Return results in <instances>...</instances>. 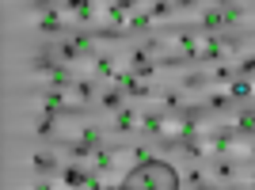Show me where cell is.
<instances>
[{
	"mask_svg": "<svg viewBox=\"0 0 255 190\" xmlns=\"http://www.w3.org/2000/svg\"><path fill=\"white\" fill-rule=\"evenodd\" d=\"M118 187H168V190H175V187H183V175L164 156H149V160H137L122 175Z\"/></svg>",
	"mask_w": 255,
	"mask_h": 190,
	"instance_id": "1",
	"label": "cell"
},
{
	"mask_svg": "<svg viewBox=\"0 0 255 190\" xmlns=\"http://www.w3.org/2000/svg\"><path fill=\"white\" fill-rule=\"evenodd\" d=\"M31 11H34V31H42L46 38H61L69 27V11L57 8V0H31Z\"/></svg>",
	"mask_w": 255,
	"mask_h": 190,
	"instance_id": "2",
	"label": "cell"
},
{
	"mask_svg": "<svg viewBox=\"0 0 255 190\" xmlns=\"http://www.w3.org/2000/svg\"><path fill=\"white\" fill-rule=\"evenodd\" d=\"M38 110H53L61 118H84V103H76L69 88H53V84L38 92Z\"/></svg>",
	"mask_w": 255,
	"mask_h": 190,
	"instance_id": "3",
	"label": "cell"
},
{
	"mask_svg": "<svg viewBox=\"0 0 255 190\" xmlns=\"http://www.w3.org/2000/svg\"><path fill=\"white\" fill-rule=\"evenodd\" d=\"M240 50V38L233 31H202V61L198 65H217Z\"/></svg>",
	"mask_w": 255,
	"mask_h": 190,
	"instance_id": "4",
	"label": "cell"
},
{
	"mask_svg": "<svg viewBox=\"0 0 255 190\" xmlns=\"http://www.w3.org/2000/svg\"><path fill=\"white\" fill-rule=\"evenodd\" d=\"M164 38H171V46H175V53H183L191 65L202 61V31L198 27H164Z\"/></svg>",
	"mask_w": 255,
	"mask_h": 190,
	"instance_id": "5",
	"label": "cell"
},
{
	"mask_svg": "<svg viewBox=\"0 0 255 190\" xmlns=\"http://www.w3.org/2000/svg\"><path fill=\"white\" fill-rule=\"evenodd\" d=\"M202 141H206V148H210V156H213V152H233V148H244V137H240V129H236L233 122H221V126H210V122H206Z\"/></svg>",
	"mask_w": 255,
	"mask_h": 190,
	"instance_id": "6",
	"label": "cell"
},
{
	"mask_svg": "<svg viewBox=\"0 0 255 190\" xmlns=\"http://www.w3.org/2000/svg\"><path fill=\"white\" fill-rule=\"evenodd\" d=\"M118 152L122 148H111V145H99L96 156H92V171H96V187H115V175H118Z\"/></svg>",
	"mask_w": 255,
	"mask_h": 190,
	"instance_id": "7",
	"label": "cell"
},
{
	"mask_svg": "<svg viewBox=\"0 0 255 190\" xmlns=\"http://www.w3.org/2000/svg\"><path fill=\"white\" fill-rule=\"evenodd\" d=\"M107 126H111V137H133V133H141V106H133V103L118 106Z\"/></svg>",
	"mask_w": 255,
	"mask_h": 190,
	"instance_id": "8",
	"label": "cell"
},
{
	"mask_svg": "<svg viewBox=\"0 0 255 190\" xmlns=\"http://www.w3.org/2000/svg\"><path fill=\"white\" fill-rule=\"evenodd\" d=\"M122 65H129V69H133V73H137L141 80H152V76L160 73V61H156V53H152L145 42H141V46H133V50L126 53V61H122Z\"/></svg>",
	"mask_w": 255,
	"mask_h": 190,
	"instance_id": "9",
	"label": "cell"
},
{
	"mask_svg": "<svg viewBox=\"0 0 255 190\" xmlns=\"http://www.w3.org/2000/svg\"><path fill=\"white\" fill-rule=\"evenodd\" d=\"M61 8L69 11L73 27H96V23H99V11H103V4H99V0H65Z\"/></svg>",
	"mask_w": 255,
	"mask_h": 190,
	"instance_id": "10",
	"label": "cell"
},
{
	"mask_svg": "<svg viewBox=\"0 0 255 190\" xmlns=\"http://www.w3.org/2000/svg\"><path fill=\"white\" fill-rule=\"evenodd\" d=\"M137 11V0H103V11H99V23H111V27H122L126 31L129 15ZM129 34V31H126Z\"/></svg>",
	"mask_w": 255,
	"mask_h": 190,
	"instance_id": "11",
	"label": "cell"
},
{
	"mask_svg": "<svg viewBox=\"0 0 255 190\" xmlns=\"http://www.w3.org/2000/svg\"><path fill=\"white\" fill-rule=\"evenodd\" d=\"M168 126H171V114L160 103L141 110V137H152V141H156L160 133H168Z\"/></svg>",
	"mask_w": 255,
	"mask_h": 190,
	"instance_id": "12",
	"label": "cell"
},
{
	"mask_svg": "<svg viewBox=\"0 0 255 190\" xmlns=\"http://www.w3.org/2000/svg\"><path fill=\"white\" fill-rule=\"evenodd\" d=\"M57 183L69 190H80V187H96V171H84L76 168V164H65L61 171H57Z\"/></svg>",
	"mask_w": 255,
	"mask_h": 190,
	"instance_id": "13",
	"label": "cell"
},
{
	"mask_svg": "<svg viewBox=\"0 0 255 190\" xmlns=\"http://www.w3.org/2000/svg\"><path fill=\"white\" fill-rule=\"evenodd\" d=\"M118 69H122L118 57H115V53H107V50H99L96 57L88 61V76H96V80H115Z\"/></svg>",
	"mask_w": 255,
	"mask_h": 190,
	"instance_id": "14",
	"label": "cell"
},
{
	"mask_svg": "<svg viewBox=\"0 0 255 190\" xmlns=\"http://www.w3.org/2000/svg\"><path fill=\"white\" fill-rule=\"evenodd\" d=\"M233 126L240 129V137H244V141L255 137V99H252V103H240L233 110Z\"/></svg>",
	"mask_w": 255,
	"mask_h": 190,
	"instance_id": "15",
	"label": "cell"
},
{
	"mask_svg": "<svg viewBox=\"0 0 255 190\" xmlns=\"http://www.w3.org/2000/svg\"><path fill=\"white\" fill-rule=\"evenodd\" d=\"M73 137H80V141H88L92 148H99V145H107V137H111V126H107V122H103V126H99V122H80Z\"/></svg>",
	"mask_w": 255,
	"mask_h": 190,
	"instance_id": "16",
	"label": "cell"
},
{
	"mask_svg": "<svg viewBox=\"0 0 255 190\" xmlns=\"http://www.w3.org/2000/svg\"><path fill=\"white\" fill-rule=\"evenodd\" d=\"M206 106H210L213 114H233L236 99L229 95V88H217V92H206Z\"/></svg>",
	"mask_w": 255,
	"mask_h": 190,
	"instance_id": "17",
	"label": "cell"
},
{
	"mask_svg": "<svg viewBox=\"0 0 255 190\" xmlns=\"http://www.w3.org/2000/svg\"><path fill=\"white\" fill-rule=\"evenodd\" d=\"M236 80V61H217L210 65V88H229Z\"/></svg>",
	"mask_w": 255,
	"mask_h": 190,
	"instance_id": "18",
	"label": "cell"
},
{
	"mask_svg": "<svg viewBox=\"0 0 255 190\" xmlns=\"http://www.w3.org/2000/svg\"><path fill=\"white\" fill-rule=\"evenodd\" d=\"M213 179L221 183V187L236 179V164L229 160V152H213Z\"/></svg>",
	"mask_w": 255,
	"mask_h": 190,
	"instance_id": "19",
	"label": "cell"
},
{
	"mask_svg": "<svg viewBox=\"0 0 255 190\" xmlns=\"http://www.w3.org/2000/svg\"><path fill=\"white\" fill-rule=\"evenodd\" d=\"M179 88L183 92H206V88H210V73H198V65H194V69H187V73L179 76Z\"/></svg>",
	"mask_w": 255,
	"mask_h": 190,
	"instance_id": "20",
	"label": "cell"
},
{
	"mask_svg": "<svg viewBox=\"0 0 255 190\" xmlns=\"http://www.w3.org/2000/svg\"><path fill=\"white\" fill-rule=\"evenodd\" d=\"M229 95L236 99V106L252 103V99H255V80H252V76H236L233 84H229Z\"/></svg>",
	"mask_w": 255,
	"mask_h": 190,
	"instance_id": "21",
	"label": "cell"
},
{
	"mask_svg": "<svg viewBox=\"0 0 255 190\" xmlns=\"http://www.w3.org/2000/svg\"><path fill=\"white\" fill-rule=\"evenodd\" d=\"M118 106H126V92L118 84H111L107 92H99V110H107V114H115Z\"/></svg>",
	"mask_w": 255,
	"mask_h": 190,
	"instance_id": "22",
	"label": "cell"
},
{
	"mask_svg": "<svg viewBox=\"0 0 255 190\" xmlns=\"http://www.w3.org/2000/svg\"><path fill=\"white\" fill-rule=\"evenodd\" d=\"M73 99L76 103H92V99H99V92H96V76H80V80H76L73 84Z\"/></svg>",
	"mask_w": 255,
	"mask_h": 190,
	"instance_id": "23",
	"label": "cell"
},
{
	"mask_svg": "<svg viewBox=\"0 0 255 190\" xmlns=\"http://www.w3.org/2000/svg\"><path fill=\"white\" fill-rule=\"evenodd\" d=\"M126 31H129V34H152V31H156V19H152L149 11H141V8H137L133 15H129Z\"/></svg>",
	"mask_w": 255,
	"mask_h": 190,
	"instance_id": "24",
	"label": "cell"
},
{
	"mask_svg": "<svg viewBox=\"0 0 255 190\" xmlns=\"http://www.w3.org/2000/svg\"><path fill=\"white\" fill-rule=\"evenodd\" d=\"M57 148H61V152H69L73 160H88V156H96V148L88 145V141H80V137H65Z\"/></svg>",
	"mask_w": 255,
	"mask_h": 190,
	"instance_id": "25",
	"label": "cell"
},
{
	"mask_svg": "<svg viewBox=\"0 0 255 190\" xmlns=\"http://www.w3.org/2000/svg\"><path fill=\"white\" fill-rule=\"evenodd\" d=\"M57 122H61V114H53V110H38L34 133H38V137H53V133H57Z\"/></svg>",
	"mask_w": 255,
	"mask_h": 190,
	"instance_id": "26",
	"label": "cell"
},
{
	"mask_svg": "<svg viewBox=\"0 0 255 190\" xmlns=\"http://www.w3.org/2000/svg\"><path fill=\"white\" fill-rule=\"evenodd\" d=\"M156 103L168 110V114H175L183 106V88H164V92H156Z\"/></svg>",
	"mask_w": 255,
	"mask_h": 190,
	"instance_id": "27",
	"label": "cell"
},
{
	"mask_svg": "<svg viewBox=\"0 0 255 190\" xmlns=\"http://www.w3.org/2000/svg\"><path fill=\"white\" fill-rule=\"evenodd\" d=\"M31 171H34V175H50V171H57V156H53V152H34V156H31Z\"/></svg>",
	"mask_w": 255,
	"mask_h": 190,
	"instance_id": "28",
	"label": "cell"
},
{
	"mask_svg": "<svg viewBox=\"0 0 255 190\" xmlns=\"http://www.w3.org/2000/svg\"><path fill=\"white\" fill-rule=\"evenodd\" d=\"M183 187H194V190H202V187H213V183H210V175H206L202 168H194V164H191V168L183 171Z\"/></svg>",
	"mask_w": 255,
	"mask_h": 190,
	"instance_id": "29",
	"label": "cell"
},
{
	"mask_svg": "<svg viewBox=\"0 0 255 190\" xmlns=\"http://www.w3.org/2000/svg\"><path fill=\"white\" fill-rule=\"evenodd\" d=\"M149 15L156 23H168L171 15H175V4H171V0H152V4H149Z\"/></svg>",
	"mask_w": 255,
	"mask_h": 190,
	"instance_id": "30",
	"label": "cell"
},
{
	"mask_svg": "<svg viewBox=\"0 0 255 190\" xmlns=\"http://www.w3.org/2000/svg\"><path fill=\"white\" fill-rule=\"evenodd\" d=\"M96 38L99 42H118V38H126L122 27H111V23H96Z\"/></svg>",
	"mask_w": 255,
	"mask_h": 190,
	"instance_id": "31",
	"label": "cell"
},
{
	"mask_svg": "<svg viewBox=\"0 0 255 190\" xmlns=\"http://www.w3.org/2000/svg\"><path fill=\"white\" fill-rule=\"evenodd\" d=\"M236 76H252V80H255V50L244 53V57L236 61Z\"/></svg>",
	"mask_w": 255,
	"mask_h": 190,
	"instance_id": "32",
	"label": "cell"
},
{
	"mask_svg": "<svg viewBox=\"0 0 255 190\" xmlns=\"http://www.w3.org/2000/svg\"><path fill=\"white\" fill-rule=\"evenodd\" d=\"M171 4H175V11H179V15H191V11L202 8L206 0H171Z\"/></svg>",
	"mask_w": 255,
	"mask_h": 190,
	"instance_id": "33",
	"label": "cell"
},
{
	"mask_svg": "<svg viewBox=\"0 0 255 190\" xmlns=\"http://www.w3.org/2000/svg\"><path fill=\"white\" fill-rule=\"evenodd\" d=\"M248 187H255V164H248Z\"/></svg>",
	"mask_w": 255,
	"mask_h": 190,
	"instance_id": "34",
	"label": "cell"
},
{
	"mask_svg": "<svg viewBox=\"0 0 255 190\" xmlns=\"http://www.w3.org/2000/svg\"><path fill=\"white\" fill-rule=\"evenodd\" d=\"M210 4H221V8H225V4H240V0H210Z\"/></svg>",
	"mask_w": 255,
	"mask_h": 190,
	"instance_id": "35",
	"label": "cell"
},
{
	"mask_svg": "<svg viewBox=\"0 0 255 190\" xmlns=\"http://www.w3.org/2000/svg\"><path fill=\"white\" fill-rule=\"evenodd\" d=\"M137 4H141V0H137Z\"/></svg>",
	"mask_w": 255,
	"mask_h": 190,
	"instance_id": "36",
	"label": "cell"
}]
</instances>
